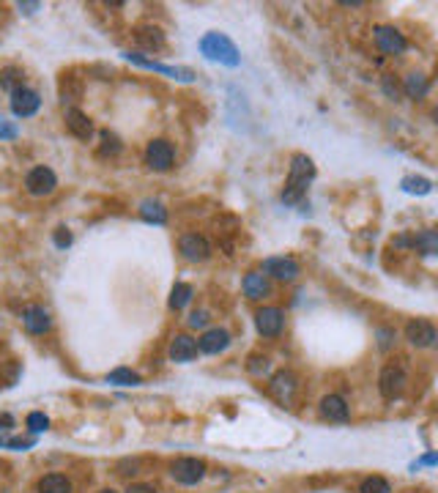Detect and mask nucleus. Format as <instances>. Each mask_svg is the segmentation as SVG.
<instances>
[{"label":"nucleus","mask_w":438,"mask_h":493,"mask_svg":"<svg viewBox=\"0 0 438 493\" xmlns=\"http://www.w3.org/2000/svg\"><path fill=\"white\" fill-rule=\"evenodd\" d=\"M179 249L181 255L186 261H192V263H203V261L211 258V244L206 242V236H200V233H183L179 242Z\"/></svg>","instance_id":"nucleus-8"},{"label":"nucleus","mask_w":438,"mask_h":493,"mask_svg":"<svg viewBox=\"0 0 438 493\" xmlns=\"http://www.w3.org/2000/svg\"><path fill=\"white\" fill-rule=\"evenodd\" d=\"M269 370V359L266 356H252L250 359V373H266Z\"/></svg>","instance_id":"nucleus-39"},{"label":"nucleus","mask_w":438,"mask_h":493,"mask_svg":"<svg viewBox=\"0 0 438 493\" xmlns=\"http://www.w3.org/2000/svg\"><path fill=\"white\" fill-rule=\"evenodd\" d=\"M55 187H58V175H55L50 168H44V165L33 168V170L25 175V189L33 197L52 195V192H55Z\"/></svg>","instance_id":"nucleus-5"},{"label":"nucleus","mask_w":438,"mask_h":493,"mask_svg":"<svg viewBox=\"0 0 438 493\" xmlns=\"http://www.w3.org/2000/svg\"><path fill=\"white\" fill-rule=\"evenodd\" d=\"M392 340H394V332H392V329H378V345H381L384 351L392 345Z\"/></svg>","instance_id":"nucleus-40"},{"label":"nucleus","mask_w":438,"mask_h":493,"mask_svg":"<svg viewBox=\"0 0 438 493\" xmlns=\"http://www.w3.org/2000/svg\"><path fill=\"white\" fill-rule=\"evenodd\" d=\"M406 94L411 99H422L427 94V77L422 72H411L406 77Z\"/></svg>","instance_id":"nucleus-28"},{"label":"nucleus","mask_w":438,"mask_h":493,"mask_svg":"<svg viewBox=\"0 0 438 493\" xmlns=\"http://www.w3.org/2000/svg\"><path fill=\"white\" fill-rule=\"evenodd\" d=\"M208 318H211V316H208L206 310H195V313L189 316V326H192V329H203L208 323Z\"/></svg>","instance_id":"nucleus-37"},{"label":"nucleus","mask_w":438,"mask_h":493,"mask_svg":"<svg viewBox=\"0 0 438 493\" xmlns=\"http://www.w3.org/2000/svg\"><path fill=\"white\" fill-rule=\"evenodd\" d=\"M66 129H69L77 140H91V137H94V123H91V118H88L82 110H77V107L66 110Z\"/></svg>","instance_id":"nucleus-15"},{"label":"nucleus","mask_w":438,"mask_h":493,"mask_svg":"<svg viewBox=\"0 0 438 493\" xmlns=\"http://www.w3.org/2000/svg\"><path fill=\"white\" fill-rule=\"evenodd\" d=\"M140 217L146 222H154V225H165L167 222V208L156 200H143L140 203Z\"/></svg>","instance_id":"nucleus-24"},{"label":"nucleus","mask_w":438,"mask_h":493,"mask_svg":"<svg viewBox=\"0 0 438 493\" xmlns=\"http://www.w3.org/2000/svg\"><path fill=\"white\" fill-rule=\"evenodd\" d=\"M411 244L416 246V252H422V255H436L438 252L436 230H422V233H416V239H413Z\"/></svg>","instance_id":"nucleus-26"},{"label":"nucleus","mask_w":438,"mask_h":493,"mask_svg":"<svg viewBox=\"0 0 438 493\" xmlns=\"http://www.w3.org/2000/svg\"><path fill=\"white\" fill-rule=\"evenodd\" d=\"M241 288H244V296H247V299H252V301H258V299H263V296H269V291H271L269 277H266V274H260V271H250V274L244 277Z\"/></svg>","instance_id":"nucleus-18"},{"label":"nucleus","mask_w":438,"mask_h":493,"mask_svg":"<svg viewBox=\"0 0 438 493\" xmlns=\"http://www.w3.org/2000/svg\"><path fill=\"white\" fill-rule=\"evenodd\" d=\"M192 285H186V282H176L173 285V291H170V310H183L189 301H192Z\"/></svg>","instance_id":"nucleus-25"},{"label":"nucleus","mask_w":438,"mask_h":493,"mask_svg":"<svg viewBox=\"0 0 438 493\" xmlns=\"http://www.w3.org/2000/svg\"><path fill=\"white\" fill-rule=\"evenodd\" d=\"M17 132H20V129H17L14 123H8V121H3V118H0V140H14V137H17Z\"/></svg>","instance_id":"nucleus-38"},{"label":"nucleus","mask_w":438,"mask_h":493,"mask_svg":"<svg viewBox=\"0 0 438 493\" xmlns=\"http://www.w3.org/2000/svg\"><path fill=\"white\" fill-rule=\"evenodd\" d=\"M27 428L33 433H41V430L50 428V419H47V414H41V411H33V414H27Z\"/></svg>","instance_id":"nucleus-33"},{"label":"nucleus","mask_w":438,"mask_h":493,"mask_svg":"<svg viewBox=\"0 0 438 493\" xmlns=\"http://www.w3.org/2000/svg\"><path fill=\"white\" fill-rule=\"evenodd\" d=\"M255 326L263 337H277L285 326V313L280 307H263L255 313Z\"/></svg>","instance_id":"nucleus-11"},{"label":"nucleus","mask_w":438,"mask_h":493,"mask_svg":"<svg viewBox=\"0 0 438 493\" xmlns=\"http://www.w3.org/2000/svg\"><path fill=\"white\" fill-rule=\"evenodd\" d=\"M375 44L378 49L384 52V55H400V52H406V36L397 30V27H392V25H378L375 27Z\"/></svg>","instance_id":"nucleus-10"},{"label":"nucleus","mask_w":438,"mask_h":493,"mask_svg":"<svg viewBox=\"0 0 438 493\" xmlns=\"http://www.w3.org/2000/svg\"><path fill=\"white\" fill-rule=\"evenodd\" d=\"M22 323H25V329L30 335H44V332H50L52 318L44 307L30 304V307H25V313H22Z\"/></svg>","instance_id":"nucleus-14"},{"label":"nucleus","mask_w":438,"mask_h":493,"mask_svg":"<svg viewBox=\"0 0 438 493\" xmlns=\"http://www.w3.org/2000/svg\"><path fill=\"white\" fill-rule=\"evenodd\" d=\"M263 271L280 282H293L299 274H302V266L296 258H288V255H277V258H269L263 261Z\"/></svg>","instance_id":"nucleus-6"},{"label":"nucleus","mask_w":438,"mask_h":493,"mask_svg":"<svg viewBox=\"0 0 438 493\" xmlns=\"http://www.w3.org/2000/svg\"><path fill=\"white\" fill-rule=\"evenodd\" d=\"M321 414L332 422H345L348 419V403L340 394H326L321 400Z\"/></svg>","instance_id":"nucleus-20"},{"label":"nucleus","mask_w":438,"mask_h":493,"mask_svg":"<svg viewBox=\"0 0 438 493\" xmlns=\"http://www.w3.org/2000/svg\"><path fill=\"white\" fill-rule=\"evenodd\" d=\"M99 493H115L112 488H104V491H99Z\"/></svg>","instance_id":"nucleus-44"},{"label":"nucleus","mask_w":438,"mask_h":493,"mask_svg":"<svg viewBox=\"0 0 438 493\" xmlns=\"http://www.w3.org/2000/svg\"><path fill=\"white\" fill-rule=\"evenodd\" d=\"M79 94H82V85H79V80L75 74H63V80H60V96L63 101H77Z\"/></svg>","instance_id":"nucleus-29"},{"label":"nucleus","mask_w":438,"mask_h":493,"mask_svg":"<svg viewBox=\"0 0 438 493\" xmlns=\"http://www.w3.org/2000/svg\"><path fill=\"white\" fill-rule=\"evenodd\" d=\"M36 8H41V3H20V11H25V14H33Z\"/></svg>","instance_id":"nucleus-42"},{"label":"nucleus","mask_w":438,"mask_h":493,"mask_svg":"<svg viewBox=\"0 0 438 493\" xmlns=\"http://www.w3.org/2000/svg\"><path fill=\"white\" fill-rule=\"evenodd\" d=\"M378 389L387 400H394L400 397L403 389H406V370L400 365H387L381 370V378H378Z\"/></svg>","instance_id":"nucleus-9"},{"label":"nucleus","mask_w":438,"mask_h":493,"mask_svg":"<svg viewBox=\"0 0 438 493\" xmlns=\"http://www.w3.org/2000/svg\"><path fill=\"white\" fill-rule=\"evenodd\" d=\"M231 345V335L225 329H208L206 335L198 340V351L203 354H222Z\"/></svg>","instance_id":"nucleus-17"},{"label":"nucleus","mask_w":438,"mask_h":493,"mask_svg":"<svg viewBox=\"0 0 438 493\" xmlns=\"http://www.w3.org/2000/svg\"><path fill=\"white\" fill-rule=\"evenodd\" d=\"M55 246L58 249H66V246L72 244V233H69V227H55Z\"/></svg>","instance_id":"nucleus-35"},{"label":"nucleus","mask_w":438,"mask_h":493,"mask_svg":"<svg viewBox=\"0 0 438 493\" xmlns=\"http://www.w3.org/2000/svg\"><path fill=\"white\" fill-rule=\"evenodd\" d=\"M127 61H131L134 66H143V69H151V72H159V74H167V77H176L181 82H192L195 80V72L192 69H179V66H165V63H156L151 58H143V55H137V52H121Z\"/></svg>","instance_id":"nucleus-7"},{"label":"nucleus","mask_w":438,"mask_h":493,"mask_svg":"<svg viewBox=\"0 0 438 493\" xmlns=\"http://www.w3.org/2000/svg\"><path fill=\"white\" fill-rule=\"evenodd\" d=\"M14 425V417L11 414H0V430H6V428H11Z\"/></svg>","instance_id":"nucleus-43"},{"label":"nucleus","mask_w":438,"mask_h":493,"mask_svg":"<svg viewBox=\"0 0 438 493\" xmlns=\"http://www.w3.org/2000/svg\"><path fill=\"white\" fill-rule=\"evenodd\" d=\"M173 162H176V148L173 143H167V140H151L148 148H146V165L151 168V170H170L173 168Z\"/></svg>","instance_id":"nucleus-3"},{"label":"nucleus","mask_w":438,"mask_h":493,"mask_svg":"<svg viewBox=\"0 0 438 493\" xmlns=\"http://www.w3.org/2000/svg\"><path fill=\"white\" fill-rule=\"evenodd\" d=\"M200 52L206 55L208 61H217V63H225V66H238L241 63V52L233 44L225 33H217L211 30L200 39Z\"/></svg>","instance_id":"nucleus-2"},{"label":"nucleus","mask_w":438,"mask_h":493,"mask_svg":"<svg viewBox=\"0 0 438 493\" xmlns=\"http://www.w3.org/2000/svg\"><path fill=\"white\" fill-rule=\"evenodd\" d=\"M271 392H274V397H280V400H288L290 394L296 392V375L288 373V370L277 373V375L271 378Z\"/></svg>","instance_id":"nucleus-21"},{"label":"nucleus","mask_w":438,"mask_h":493,"mask_svg":"<svg viewBox=\"0 0 438 493\" xmlns=\"http://www.w3.org/2000/svg\"><path fill=\"white\" fill-rule=\"evenodd\" d=\"M134 42L148 52H159V49H165V33L156 25H140L134 30Z\"/></svg>","instance_id":"nucleus-16"},{"label":"nucleus","mask_w":438,"mask_h":493,"mask_svg":"<svg viewBox=\"0 0 438 493\" xmlns=\"http://www.w3.org/2000/svg\"><path fill=\"white\" fill-rule=\"evenodd\" d=\"M381 85H384V94L389 99H400V85H397V80H394V74H384V80H381Z\"/></svg>","instance_id":"nucleus-34"},{"label":"nucleus","mask_w":438,"mask_h":493,"mask_svg":"<svg viewBox=\"0 0 438 493\" xmlns=\"http://www.w3.org/2000/svg\"><path fill=\"white\" fill-rule=\"evenodd\" d=\"M198 356V340H192L189 335H179L170 343V359L173 362H192Z\"/></svg>","instance_id":"nucleus-19"},{"label":"nucleus","mask_w":438,"mask_h":493,"mask_svg":"<svg viewBox=\"0 0 438 493\" xmlns=\"http://www.w3.org/2000/svg\"><path fill=\"white\" fill-rule=\"evenodd\" d=\"M33 444L36 439H0V447H8V449H27Z\"/></svg>","instance_id":"nucleus-36"},{"label":"nucleus","mask_w":438,"mask_h":493,"mask_svg":"<svg viewBox=\"0 0 438 493\" xmlns=\"http://www.w3.org/2000/svg\"><path fill=\"white\" fill-rule=\"evenodd\" d=\"M315 178V165L307 154H296L290 159V173H288V184L283 189V200L288 206L293 203H302L304 200V192H307V184Z\"/></svg>","instance_id":"nucleus-1"},{"label":"nucleus","mask_w":438,"mask_h":493,"mask_svg":"<svg viewBox=\"0 0 438 493\" xmlns=\"http://www.w3.org/2000/svg\"><path fill=\"white\" fill-rule=\"evenodd\" d=\"M170 474L181 485H198L203 480V474H206V463L200 458H179L170 466Z\"/></svg>","instance_id":"nucleus-4"},{"label":"nucleus","mask_w":438,"mask_h":493,"mask_svg":"<svg viewBox=\"0 0 438 493\" xmlns=\"http://www.w3.org/2000/svg\"><path fill=\"white\" fill-rule=\"evenodd\" d=\"M127 493H156V491H154V485H146V482H131L129 488H127Z\"/></svg>","instance_id":"nucleus-41"},{"label":"nucleus","mask_w":438,"mask_h":493,"mask_svg":"<svg viewBox=\"0 0 438 493\" xmlns=\"http://www.w3.org/2000/svg\"><path fill=\"white\" fill-rule=\"evenodd\" d=\"M39 493H72V482L63 474H47L39 480Z\"/></svg>","instance_id":"nucleus-23"},{"label":"nucleus","mask_w":438,"mask_h":493,"mask_svg":"<svg viewBox=\"0 0 438 493\" xmlns=\"http://www.w3.org/2000/svg\"><path fill=\"white\" fill-rule=\"evenodd\" d=\"M359 493H392V488H389V482L384 477H367L361 482Z\"/></svg>","instance_id":"nucleus-32"},{"label":"nucleus","mask_w":438,"mask_h":493,"mask_svg":"<svg viewBox=\"0 0 438 493\" xmlns=\"http://www.w3.org/2000/svg\"><path fill=\"white\" fill-rule=\"evenodd\" d=\"M406 340L411 345H416V348H427V345L436 343V326L430 320H422V318L411 320L406 326Z\"/></svg>","instance_id":"nucleus-13"},{"label":"nucleus","mask_w":438,"mask_h":493,"mask_svg":"<svg viewBox=\"0 0 438 493\" xmlns=\"http://www.w3.org/2000/svg\"><path fill=\"white\" fill-rule=\"evenodd\" d=\"M22 82H25V72H22L20 66H6V69L0 72V88H3V91H8V94L20 91V88H22Z\"/></svg>","instance_id":"nucleus-22"},{"label":"nucleus","mask_w":438,"mask_h":493,"mask_svg":"<svg viewBox=\"0 0 438 493\" xmlns=\"http://www.w3.org/2000/svg\"><path fill=\"white\" fill-rule=\"evenodd\" d=\"M400 187H403V192H408V195H427V192L433 189V184H430L427 178H422V175H406V178L400 181Z\"/></svg>","instance_id":"nucleus-27"},{"label":"nucleus","mask_w":438,"mask_h":493,"mask_svg":"<svg viewBox=\"0 0 438 493\" xmlns=\"http://www.w3.org/2000/svg\"><path fill=\"white\" fill-rule=\"evenodd\" d=\"M121 151V140H118V135H112L110 129H104L102 132V148H99V154L102 156H115Z\"/></svg>","instance_id":"nucleus-31"},{"label":"nucleus","mask_w":438,"mask_h":493,"mask_svg":"<svg viewBox=\"0 0 438 493\" xmlns=\"http://www.w3.org/2000/svg\"><path fill=\"white\" fill-rule=\"evenodd\" d=\"M107 381H110V384H118V387H137V384H140V375L129 368H118L107 375Z\"/></svg>","instance_id":"nucleus-30"},{"label":"nucleus","mask_w":438,"mask_h":493,"mask_svg":"<svg viewBox=\"0 0 438 493\" xmlns=\"http://www.w3.org/2000/svg\"><path fill=\"white\" fill-rule=\"evenodd\" d=\"M39 107H41V99H39V94L33 88L22 85L20 91L11 94V113L17 118H30L33 113H39Z\"/></svg>","instance_id":"nucleus-12"}]
</instances>
